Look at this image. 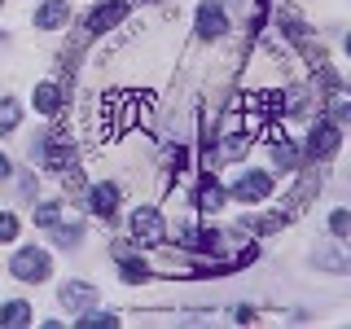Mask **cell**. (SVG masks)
<instances>
[{
    "label": "cell",
    "mask_w": 351,
    "mask_h": 329,
    "mask_svg": "<svg viewBox=\"0 0 351 329\" xmlns=\"http://www.w3.org/2000/svg\"><path fill=\"white\" fill-rule=\"evenodd\" d=\"M14 237H18V215L0 211V241H14Z\"/></svg>",
    "instance_id": "cell-26"
},
{
    "label": "cell",
    "mask_w": 351,
    "mask_h": 329,
    "mask_svg": "<svg viewBox=\"0 0 351 329\" xmlns=\"http://www.w3.org/2000/svg\"><path fill=\"white\" fill-rule=\"evenodd\" d=\"M233 316H237V325H250V321H255V312H250V307H237Z\"/></svg>",
    "instance_id": "cell-27"
},
{
    "label": "cell",
    "mask_w": 351,
    "mask_h": 329,
    "mask_svg": "<svg viewBox=\"0 0 351 329\" xmlns=\"http://www.w3.org/2000/svg\"><path fill=\"white\" fill-rule=\"evenodd\" d=\"M272 184H277V180H272L268 171H246L241 180H233V189H228V193H233L237 202H263V197L272 193Z\"/></svg>",
    "instance_id": "cell-6"
},
{
    "label": "cell",
    "mask_w": 351,
    "mask_h": 329,
    "mask_svg": "<svg viewBox=\"0 0 351 329\" xmlns=\"http://www.w3.org/2000/svg\"><path fill=\"white\" fill-rule=\"evenodd\" d=\"M325 110H329L334 123H347V119H351V93H347V84H329L325 88Z\"/></svg>",
    "instance_id": "cell-12"
},
{
    "label": "cell",
    "mask_w": 351,
    "mask_h": 329,
    "mask_svg": "<svg viewBox=\"0 0 351 329\" xmlns=\"http://www.w3.org/2000/svg\"><path fill=\"white\" fill-rule=\"evenodd\" d=\"M58 299H62V307H71V312H84V307L97 303V285H88V281H66Z\"/></svg>",
    "instance_id": "cell-11"
},
{
    "label": "cell",
    "mask_w": 351,
    "mask_h": 329,
    "mask_svg": "<svg viewBox=\"0 0 351 329\" xmlns=\"http://www.w3.org/2000/svg\"><path fill=\"white\" fill-rule=\"evenodd\" d=\"M9 272H14L18 281H44V277H49V255L36 250V246H27V250H18V255H14Z\"/></svg>",
    "instance_id": "cell-4"
},
{
    "label": "cell",
    "mask_w": 351,
    "mask_h": 329,
    "mask_svg": "<svg viewBox=\"0 0 351 329\" xmlns=\"http://www.w3.org/2000/svg\"><path fill=\"white\" fill-rule=\"evenodd\" d=\"M132 237H136L141 246H162V241H167V224H162V215L154 211V206H136V211H132Z\"/></svg>",
    "instance_id": "cell-3"
},
{
    "label": "cell",
    "mask_w": 351,
    "mask_h": 329,
    "mask_svg": "<svg viewBox=\"0 0 351 329\" xmlns=\"http://www.w3.org/2000/svg\"><path fill=\"white\" fill-rule=\"evenodd\" d=\"M290 224V215L285 211H268V215H259V219H241V228H255V233H277V228Z\"/></svg>",
    "instance_id": "cell-18"
},
{
    "label": "cell",
    "mask_w": 351,
    "mask_h": 329,
    "mask_svg": "<svg viewBox=\"0 0 351 329\" xmlns=\"http://www.w3.org/2000/svg\"><path fill=\"white\" fill-rule=\"evenodd\" d=\"M49 228H53V241H58V246H80L84 241V224L75 215H58Z\"/></svg>",
    "instance_id": "cell-14"
},
{
    "label": "cell",
    "mask_w": 351,
    "mask_h": 329,
    "mask_svg": "<svg viewBox=\"0 0 351 329\" xmlns=\"http://www.w3.org/2000/svg\"><path fill=\"white\" fill-rule=\"evenodd\" d=\"M0 40H5V36H0Z\"/></svg>",
    "instance_id": "cell-29"
},
{
    "label": "cell",
    "mask_w": 351,
    "mask_h": 329,
    "mask_svg": "<svg viewBox=\"0 0 351 329\" xmlns=\"http://www.w3.org/2000/svg\"><path fill=\"white\" fill-rule=\"evenodd\" d=\"M246 154H250V136H224V141H219V154H215V158L237 162V158H246Z\"/></svg>",
    "instance_id": "cell-19"
},
{
    "label": "cell",
    "mask_w": 351,
    "mask_h": 329,
    "mask_svg": "<svg viewBox=\"0 0 351 329\" xmlns=\"http://www.w3.org/2000/svg\"><path fill=\"white\" fill-rule=\"evenodd\" d=\"M88 206H93V215L97 219H114L119 215V184H93L88 189Z\"/></svg>",
    "instance_id": "cell-7"
},
{
    "label": "cell",
    "mask_w": 351,
    "mask_h": 329,
    "mask_svg": "<svg viewBox=\"0 0 351 329\" xmlns=\"http://www.w3.org/2000/svg\"><path fill=\"white\" fill-rule=\"evenodd\" d=\"M31 158H40L44 167H66V162H75V141H71V132H62V127H53L44 141H36L31 145Z\"/></svg>",
    "instance_id": "cell-1"
},
{
    "label": "cell",
    "mask_w": 351,
    "mask_h": 329,
    "mask_svg": "<svg viewBox=\"0 0 351 329\" xmlns=\"http://www.w3.org/2000/svg\"><path fill=\"white\" fill-rule=\"evenodd\" d=\"M119 263H123V281H128V285H136V281H145V277H149V268H145V263H141L136 255H132V259H119Z\"/></svg>",
    "instance_id": "cell-23"
},
{
    "label": "cell",
    "mask_w": 351,
    "mask_h": 329,
    "mask_svg": "<svg viewBox=\"0 0 351 329\" xmlns=\"http://www.w3.org/2000/svg\"><path fill=\"white\" fill-rule=\"evenodd\" d=\"M228 31V18L219 5H202L197 9V40H219Z\"/></svg>",
    "instance_id": "cell-9"
},
{
    "label": "cell",
    "mask_w": 351,
    "mask_h": 329,
    "mask_svg": "<svg viewBox=\"0 0 351 329\" xmlns=\"http://www.w3.org/2000/svg\"><path fill=\"white\" fill-rule=\"evenodd\" d=\"M128 9H132V0H106V5H97L93 14H88V22H84V36H101V31H110L119 18H128Z\"/></svg>",
    "instance_id": "cell-5"
},
{
    "label": "cell",
    "mask_w": 351,
    "mask_h": 329,
    "mask_svg": "<svg viewBox=\"0 0 351 329\" xmlns=\"http://www.w3.org/2000/svg\"><path fill=\"white\" fill-rule=\"evenodd\" d=\"M66 93L71 88H58V84H36V110L40 114H62V106H66Z\"/></svg>",
    "instance_id": "cell-13"
},
{
    "label": "cell",
    "mask_w": 351,
    "mask_h": 329,
    "mask_svg": "<svg viewBox=\"0 0 351 329\" xmlns=\"http://www.w3.org/2000/svg\"><path fill=\"white\" fill-rule=\"evenodd\" d=\"M224 189H219V184L211 180V175H206V180H202V189H197V211H202V215H211V211H219V206H224Z\"/></svg>",
    "instance_id": "cell-15"
},
{
    "label": "cell",
    "mask_w": 351,
    "mask_h": 329,
    "mask_svg": "<svg viewBox=\"0 0 351 329\" xmlns=\"http://www.w3.org/2000/svg\"><path fill=\"white\" fill-rule=\"evenodd\" d=\"M272 162L277 167H294L299 162V149H294V141L285 132H272Z\"/></svg>",
    "instance_id": "cell-16"
},
{
    "label": "cell",
    "mask_w": 351,
    "mask_h": 329,
    "mask_svg": "<svg viewBox=\"0 0 351 329\" xmlns=\"http://www.w3.org/2000/svg\"><path fill=\"white\" fill-rule=\"evenodd\" d=\"M18 123H22V106L14 97H5V101H0V132H14Z\"/></svg>",
    "instance_id": "cell-20"
},
{
    "label": "cell",
    "mask_w": 351,
    "mask_h": 329,
    "mask_svg": "<svg viewBox=\"0 0 351 329\" xmlns=\"http://www.w3.org/2000/svg\"><path fill=\"white\" fill-rule=\"evenodd\" d=\"M58 215H62V206H58V202H40V206H36V224H40V228H49Z\"/></svg>",
    "instance_id": "cell-25"
},
{
    "label": "cell",
    "mask_w": 351,
    "mask_h": 329,
    "mask_svg": "<svg viewBox=\"0 0 351 329\" xmlns=\"http://www.w3.org/2000/svg\"><path fill=\"white\" fill-rule=\"evenodd\" d=\"M0 325H5V329H22V325H31V307L27 303H5V307H0Z\"/></svg>",
    "instance_id": "cell-17"
},
{
    "label": "cell",
    "mask_w": 351,
    "mask_h": 329,
    "mask_svg": "<svg viewBox=\"0 0 351 329\" xmlns=\"http://www.w3.org/2000/svg\"><path fill=\"white\" fill-rule=\"evenodd\" d=\"M66 22H71V0H44L36 9V27L40 31H58Z\"/></svg>",
    "instance_id": "cell-10"
},
{
    "label": "cell",
    "mask_w": 351,
    "mask_h": 329,
    "mask_svg": "<svg viewBox=\"0 0 351 329\" xmlns=\"http://www.w3.org/2000/svg\"><path fill=\"white\" fill-rule=\"evenodd\" d=\"M9 171H14V167H9V158L0 154V180H9Z\"/></svg>",
    "instance_id": "cell-28"
},
{
    "label": "cell",
    "mask_w": 351,
    "mask_h": 329,
    "mask_svg": "<svg viewBox=\"0 0 351 329\" xmlns=\"http://www.w3.org/2000/svg\"><path fill=\"white\" fill-rule=\"evenodd\" d=\"M338 145H343V123H334V119H316L312 132H307V158H334Z\"/></svg>",
    "instance_id": "cell-2"
},
{
    "label": "cell",
    "mask_w": 351,
    "mask_h": 329,
    "mask_svg": "<svg viewBox=\"0 0 351 329\" xmlns=\"http://www.w3.org/2000/svg\"><path fill=\"white\" fill-rule=\"evenodd\" d=\"M312 259H316V268H325V272H351V255L343 250V237H338V241H321Z\"/></svg>",
    "instance_id": "cell-8"
},
{
    "label": "cell",
    "mask_w": 351,
    "mask_h": 329,
    "mask_svg": "<svg viewBox=\"0 0 351 329\" xmlns=\"http://www.w3.org/2000/svg\"><path fill=\"white\" fill-rule=\"evenodd\" d=\"M58 171H62V189H66V193H71V197H80V193H84V175H80V171H75V167H71V162H66V167H58Z\"/></svg>",
    "instance_id": "cell-22"
},
{
    "label": "cell",
    "mask_w": 351,
    "mask_h": 329,
    "mask_svg": "<svg viewBox=\"0 0 351 329\" xmlns=\"http://www.w3.org/2000/svg\"><path fill=\"white\" fill-rule=\"evenodd\" d=\"M329 233H334V237H347V233H351V215L343 211V206L329 215Z\"/></svg>",
    "instance_id": "cell-24"
},
{
    "label": "cell",
    "mask_w": 351,
    "mask_h": 329,
    "mask_svg": "<svg viewBox=\"0 0 351 329\" xmlns=\"http://www.w3.org/2000/svg\"><path fill=\"white\" fill-rule=\"evenodd\" d=\"M80 329H114L119 325V316H110V312H88L84 307V321H75Z\"/></svg>",
    "instance_id": "cell-21"
}]
</instances>
